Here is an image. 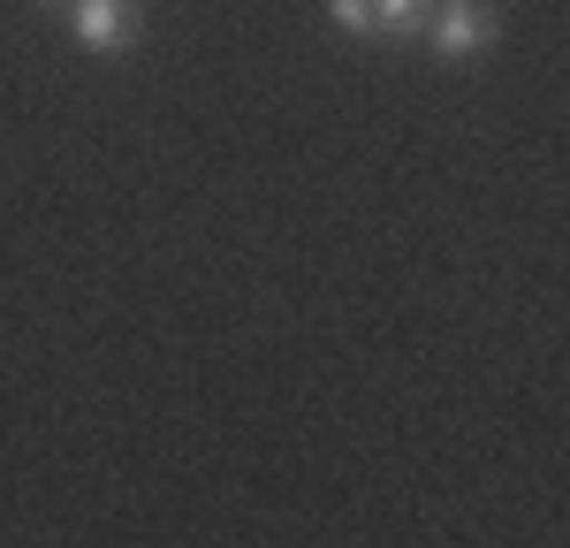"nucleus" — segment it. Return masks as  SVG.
I'll return each instance as SVG.
<instances>
[{
    "label": "nucleus",
    "mask_w": 570,
    "mask_h": 548,
    "mask_svg": "<svg viewBox=\"0 0 570 548\" xmlns=\"http://www.w3.org/2000/svg\"><path fill=\"white\" fill-rule=\"evenodd\" d=\"M487 31H494V23H487V8L449 0V8L434 16V53H441V61H472V53L487 46Z\"/></svg>",
    "instance_id": "f257e3e1"
},
{
    "label": "nucleus",
    "mask_w": 570,
    "mask_h": 548,
    "mask_svg": "<svg viewBox=\"0 0 570 548\" xmlns=\"http://www.w3.org/2000/svg\"><path fill=\"white\" fill-rule=\"evenodd\" d=\"M77 39L91 53H115L122 46V0H77Z\"/></svg>",
    "instance_id": "f03ea898"
},
{
    "label": "nucleus",
    "mask_w": 570,
    "mask_h": 548,
    "mask_svg": "<svg viewBox=\"0 0 570 548\" xmlns=\"http://www.w3.org/2000/svg\"><path fill=\"white\" fill-rule=\"evenodd\" d=\"M426 16V0H373V31H411Z\"/></svg>",
    "instance_id": "7ed1b4c3"
},
{
    "label": "nucleus",
    "mask_w": 570,
    "mask_h": 548,
    "mask_svg": "<svg viewBox=\"0 0 570 548\" xmlns=\"http://www.w3.org/2000/svg\"><path fill=\"white\" fill-rule=\"evenodd\" d=\"M335 23L343 31H373V0H335Z\"/></svg>",
    "instance_id": "20e7f679"
}]
</instances>
